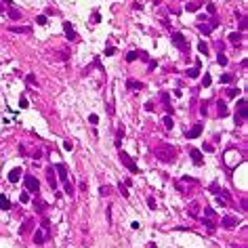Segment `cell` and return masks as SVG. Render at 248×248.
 <instances>
[{"label": "cell", "instance_id": "7402d4cb", "mask_svg": "<svg viewBox=\"0 0 248 248\" xmlns=\"http://www.w3.org/2000/svg\"><path fill=\"white\" fill-rule=\"evenodd\" d=\"M198 51L202 53V55H208V44L202 40V42H198Z\"/></svg>", "mask_w": 248, "mask_h": 248}, {"label": "cell", "instance_id": "681fc988", "mask_svg": "<svg viewBox=\"0 0 248 248\" xmlns=\"http://www.w3.org/2000/svg\"><path fill=\"white\" fill-rule=\"evenodd\" d=\"M86 187H88V185H86V181H80V189H82V191H86Z\"/></svg>", "mask_w": 248, "mask_h": 248}, {"label": "cell", "instance_id": "30bf717a", "mask_svg": "<svg viewBox=\"0 0 248 248\" xmlns=\"http://www.w3.org/2000/svg\"><path fill=\"white\" fill-rule=\"evenodd\" d=\"M63 32H65V36L70 38V40H78V34H76V30H74V25L70 23V21H65V23H63Z\"/></svg>", "mask_w": 248, "mask_h": 248}, {"label": "cell", "instance_id": "e575fe53", "mask_svg": "<svg viewBox=\"0 0 248 248\" xmlns=\"http://www.w3.org/2000/svg\"><path fill=\"white\" fill-rule=\"evenodd\" d=\"M204 215H206V219H212V217H215V210L208 208V206H204Z\"/></svg>", "mask_w": 248, "mask_h": 248}, {"label": "cell", "instance_id": "d4e9b609", "mask_svg": "<svg viewBox=\"0 0 248 248\" xmlns=\"http://www.w3.org/2000/svg\"><path fill=\"white\" fill-rule=\"evenodd\" d=\"M25 82H28V84H32V86H38V80H36V76H34V74H28V76H25Z\"/></svg>", "mask_w": 248, "mask_h": 248}, {"label": "cell", "instance_id": "d6a6232c", "mask_svg": "<svg viewBox=\"0 0 248 248\" xmlns=\"http://www.w3.org/2000/svg\"><path fill=\"white\" fill-rule=\"evenodd\" d=\"M36 23L38 25H47V15H38L36 17Z\"/></svg>", "mask_w": 248, "mask_h": 248}, {"label": "cell", "instance_id": "b9f144b4", "mask_svg": "<svg viewBox=\"0 0 248 248\" xmlns=\"http://www.w3.org/2000/svg\"><path fill=\"white\" fill-rule=\"evenodd\" d=\"M93 23H101V15L99 13H93Z\"/></svg>", "mask_w": 248, "mask_h": 248}, {"label": "cell", "instance_id": "5bb4252c", "mask_svg": "<svg viewBox=\"0 0 248 248\" xmlns=\"http://www.w3.org/2000/svg\"><path fill=\"white\" fill-rule=\"evenodd\" d=\"M9 30L15 32V34H32V28H30V25H11Z\"/></svg>", "mask_w": 248, "mask_h": 248}, {"label": "cell", "instance_id": "ab89813d", "mask_svg": "<svg viewBox=\"0 0 248 248\" xmlns=\"http://www.w3.org/2000/svg\"><path fill=\"white\" fill-rule=\"evenodd\" d=\"M145 109H147V111H153V109H156L153 101H147V103H145Z\"/></svg>", "mask_w": 248, "mask_h": 248}, {"label": "cell", "instance_id": "836d02e7", "mask_svg": "<svg viewBox=\"0 0 248 248\" xmlns=\"http://www.w3.org/2000/svg\"><path fill=\"white\" fill-rule=\"evenodd\" d=\"M162 122H164V126H166V128H172V118H170V116H164V120H162Z\"/></svg>", "mask_w": 248, "mask_h": 248}, {"label": "cell", "instance_id": "7c38bea8", "mask_svg": "<svg viewBox=\"0 0 248 248\" xmlns=\"http://www.w3.org/2000/svg\"><path fill=\"white\" fill-rule=\"evenodd\" d=\"M47 179H49V185H51L53 191H55V189H57V177H55V168H53V166L47 168Z\"/></svg>", "mask_w": 248, "mask_h": 248}, {"label": "cell", "instance_id": "f5cc1de1", "mask_svg": "<svg viewBox=\"0 0 248 248\" xmlns=\"http://www.w3.org/2000/svg\"><path fill=\"white\" fill-rule=\"evenodd\" d=\"M240 248H246V246H240Z\"/></svg>", "mask_w": 248, "mask_h": 248}, {"label": "cell", "instance_id": "2e32d148", "mask_svg": "<svg viewBox=\"0 0 248 248\" xmlns=\"http://www.w3.org/2000/svg\"><path fill=\"white\" fill-rule=\"evenodd\" d=\"M21 175H23V172H21V168H13V170L9 172V181H11V183H17L19 179H21Z\"/></svg>", "mask_w": 248, "mask_h": 248}, {"label": "cell", "instance_id": "603a6c76", "mask_svg": "<svg viewBox=\"0 0 248 248\" xmlns=\"http://www.w3.org/2000/svg\"><path fill=\"white\" fill-rule=\"evenodd\" d=\"M198 208H200L198 202H191V204H189V215H191V217H198Z\"/></svg>", "mask_w": 248, "mask_h": 248}, {"label": "cell", "instance_id": "ac0fdd59", "mask_svg": "<svg viewBox=\"0 0 248 248\" xmlns=\"http://www.w3.org/2000/svg\"><path fill=\"white\" fill-rule=\"evenodd\" d=\"M0 210H11V200L7 196H0Z\"/></svg>", "mask_w": 248, "mask_h": 248}, {"label": "cell", "instance_id": "8992f818", "mask_svg": "<svg viewBox=\"0 0 248 248\" xmlns=\"http://www.w3.org/2000/svg\"><path fill=\"white\" fill-rule=\"evenodd\" d=\"M47 240H49V229L47 227H40V229L34 231V244H44Z\"/></svg>", "mask_w": 248, "mask_h": 248}, {"label": "cell", "instance_id": "e0dca14e", "mask_svg": "<svg viewBox=\"0 0 248 248\" xmlns=\"http://www.w3.org/2000/svg\"><path fill=\"white\" fill-rule=\"evenodd\" d=\"M7 13H9V17H11L13 21H19V19H21V13H19L15 7H9V9H7Z\"/></svg>", "mask_w": 248, "mask_h": 248}, {"label": "cell", "instance_id": "ee69618b", "mask_svg": "<svg viewBox=\"0 0 248 248\" xmlns=\"http://www.w3.org/2000/svg\"><path fill=\"white\" fill-rule=\"evenodd\" d=\"M147 204H149V208H151V210H153V208H156V206H158V204H156V200H153V198H147Z\"/></svg>", "mask_w": 248, "mask_h": 248}, {"label": "cell", "instance_id": "8d00e7d4", "mask_svg": "<svg viewBox=\"0 0 248 248\" xmlns=\"http://www.w3.org/2000/svg\"><path fill=\"white\" fill-rule=\"evenodd\" d=\"M63 149L72 151V149H74V141H65V143H63Z\"/></svg>", "mask_w": 248, "mask_h": 248}, {"label": "cell", "instance_id": "484cf974", "mask_svg": "<svg viewBox=\"0 0 248 248\" xmlns=\"http://www.w3.org/2000/svg\"><path fill=\"white\" fill-rule=\"evenodd\" d=\"M204 225L208 227V231H215V229H217V225H215V221H212V219H204Z\"/></svg>", "mask_w": 248, "mask_h": 248}, {"label": "cell", "instance_id": "d6986e66", "mask_svg": "<svg viewBox=\"0 0 248 248\" xmlns=\"http://www.w3.org/2000/svg\"><path fill=\"white\" fill-rule=\"evenodd\" d=\"M217 107H219V116H221V118H225V116L229 114V109H227V105H225V101H219Z\"/></svg>", "mask_w": 248, "mask_h": 248}, {"label": "cell", "instance_id": "8fae6325", "mask_svg": "<svg viewBox=\"0 0 248 248\" xmlns=\"http://www.w3.org/2000/svg\"><path fill=\"white\" fill-rule=\"evenodd\" d=\"M189 156H191V160H193L196 166H202V164H204V160H202V151H200V149L191 147V149H189Z\"/></svg>", "mask_w": 248, "mask_h": 248}, {"label": "cell", "instance_id": "44dd1931", "mask_svg": "<svg viewBox=\"0 0 248 248\" xmlns=\"http://www.w3.org/2000/svg\"><path fill=\"white\" fill-rule=\"evenodd\" d=\"M233 80H236L233 74H223V76H221V84H229V82H233Z\"/></svg>", "mask_w": 248, "mask_h": 248}, {"label": "cell", "instance_id": "cb8c5ba5", "mask_svg": "<svg viewBox=\"0 0 248 248\" xmlns=\"http://www.w3.org/2000/svg\"><path fill=\"white\" fill-rule=\"evenodd\" d=\"M185 9H187L189 13H196V11L200 9V2H187V4H185Z\"/></svg>", "mask_w": 248, "mask_h": 248}, {"label": "cell", "instance_id": "f546056e", "mask_svg": "<svg viewBox=\"0 0 248 248\" xmlns=\"http://www.w3.org/2000/svg\"><path fill=\"white\" fill-rule=\"evenodd\" d=\"M99 193H101V196H109V193H111V187H109V185H101V187H99Z\"/></svg>", "mask_w": 248, "mask_h": 248}, {"label": "cell", "instance_id": "bcb514c9", "mask_svg": "<svg viewBox=\"0 0 248 248\" xmlns=\"http://www.w3.org/2000/svg\"><path fill=\"white\" fill-rule=\"evenodd\" d=\"M19 105H21V107H28V99L21 97V99H19Z\"/></svg>", "mask_w": 248, "mask_h": 248}, {"label": "cell", "instance_id": "7a4b0ae2", "mask_svg": "<svg viewBox=\"0 0 248 248\" xmlns=\"http://www.w3.org/2000/svg\"><path fill=\"white\" fill-rule=\"evenodd\" d=\"M170 40L177 49H181V51H189V42L185 40V36L181 32H170Z\"/></svg>", "mask_w": 248, "mask_h": 248}, {"label": "cell", "instance_id": "60d3db41", "mask_svg": "<svg viewBox=\"0 0 248 248\" xmlns=\"http://www.w3.org/2000/svg\"><path fill=\"white\" fill-rule=\"evenodd\" d=\"M118 189H120V193H122L124 198H128V196H130V193L126 191V187H124V185H118Z\"/></svg>", "mask_w": 248, "mask_h": 248}, {"label": "cell", "instance_id": "816d5d0a", "mask_svg": "<svg viewBox=\"0 0 248 248\" xmlns=\"http://www.w3.org/2000/svg\"><path fill=\"white\" fill-rule=\"evenodd\" d=\"M2 2H4V4H11V0H2Z\"/></svg>", "mask_w": 248, "mask_h": 248}, {"label": "cell", "instance_id": "4316f807", "mask_svg": "<svg viewBox=\"0 0 248 248\" xmlns=\"http://www.w3.org/2000/svg\"><path fill=\"white\" fill-rule=\"evenodd\" d=\"M187 76L189 78H198L200 76V67H191V70H187Z\"/></svg>", "mask_w": 248, "mask_h": 248}, {"label": "cell", "instance_id": "f35d334b", "mask_svg": "<svg viewBox=\"0 0 248 248\" xmlns=\"http://www.w3.org/2000/svg\"><path fill=\"white\" fill-rule=\"evenodd\" d=\"M206 9H208V13H210V15H215V13H217V7H215L212 2H208V4H206Z\"/></svg>", "mask_w": 248, "mask_h": 248}, {"label": "cell", "instance_id": "f1b7e54d", "mask_svg": "<svg viewBox=\"0 0 248 248\" xmlns=\"http://www.w3.org/2000/svg\"><path fill=\"white\" fill-rule=\"evenodd\" d=\"M229 40H231V44H240L242 34H229Z\"/></svg>", "mask_w": 248, "mask_h": 248}, {"label": "cell", "instance_id": "ffe728a7", "mask_svg": "<svg viewBox=\"0 0 248 248\" xmlns=\"http://www.w3.org/2000/svg\"><path fill=\"white\" fill-rule=\"evenodd\" d=\"M126 88H130V91L137 88V91H139V88H143V82H139V80H128V82H126Z\"/></svg>", "mask_w": 248, "mask_h": 248}, {"label": "cell", "instance_id": "d590c367", "mask_svg": "<svg viewBox=\"0 0 248 248\" xmlns=\"http://www.w3.org/2000/svg\"><path fill=\"white\" fill-rule=\"evenodd\" d=\"M238 93H240L238 88H227V97H231V99H233V97H238Z\"/></svg>", "mask_w": 248, "mask_h": 248}, {"label": "cell", "instance_id": "5b68a950", "mask_svg": "<svg viewBox=\"0 0 248 248\" xmlns=\"http://www.w3.org/2000/svg\"><path fill=\"white\" fill-rule=\"evenodd\" d=\"M120 160H122V164H124V166H126L132 175H139V166L132 162V158H130L126 151H120Z\"/></svg>", "mask_w": 248, "mask_h": 248}, {"label": "cell", "instance_id": "c3c4849f", "mask_svg": "<svg viewBox=\"0 0 248 248\" xmlns=\"http://www.w3.org/2000/svg\"><path fill=\"white\" fill-rule=\"evenodd\" d=\"M212 149H215V147H212L210 143H206V145H204V151H212Z\"/></svg>", "mask_w": 248, "mask_h": 248}, {"label": "cell", "instance_id": "f6af8a7d", "mask_svg": "<svg viewBox=\"0 0 248 248\" xmlns=\"http://www.w3.org/2000/svg\"><path fill=\"white\" fill-rule=\"evenodd\" d=\"M19 200H21V202H23V204H25V202L30 200V196H28V191H25V193H21V196H19Z\"/></svg>", "mask_w": 248, "mask_h": 248}, {"label": "cell", "instance_id": "74e56055", "mask_svg": "<svg viewBox=\"0 0 248 248\" xmlns=\"http://www.w3.org/2000/svg\"><path fill=\"white\" fill-rule=\"evenodd\" d=\"M88 122H91V124H97V122H99V116H97V114H91V116H88Z\"/></svg>", "mask_w": 248, "mask_h": 248}, {"label": "cell", "instance_id": "6da1fadb", "mask_svg": "<svg viewBox=\"0 0 248 248\" xmlns=\"http://www.w3.org/2000/svg\"><path fill=\"white\" fill-rule=\"evenodd\" d=\"M153 153H156V158H158L160 162H175V158H177L175 147L168 145V143H160V145H156V147H153Z\"/></svg>", "mask_w": 248, "mask_h": 248}, {"label": "cell", "instance_id": "83f0119b", "mask_svg": "<svg viewBox=\"0 0 248 248\" xmlns=\"http://www.w3.org/2000/svg\"><path fill=\"white\" fill-rule=\"evenodd\" d=\"M210 82H212L210 74H204V78H202V86H204V88H208V86H210Z\"/></svg>", "mask_w": 248, "mask_h": 248}, {"label": "cell", "instance_id": "4fadbf2b", "mask_svg": "<svg viewBox=\"0 0 248 248\" xmlns=\"http://www.w3.org/2000/svg\"><path fill=\"white\" fill-rule=\"evenodd\" d=\"M217 25H219V23H204V21H202V23H198V30H200L202 34H210Z\"/></svg>", "mask_w": 248, "mask_h": 248}, {"label": "cell", "instance_id": "52a82bcc", "mask_svg": "<svg viewBox=\"0 0 248 248\" xmlns=\"http://www.w3.org/2000/svg\"><path fill=\"white\" fill-rule=\"evenodd\" d=\"M238 223H240V221H238V217H233V215H227V217L221 219V225H223L225 229H233Z\"/></svg>", "mask_w": 248, "mask_h": 248}, {"label": "cell", "instance_id": "9c48e42d", "mask_svg": "<svg viewBox=\"0 0 248 248\" xmlns=\"http://www.w3.org/2000/svg\"><path fill=\"white\" fill-rule=\"evenodd\" d=\"M202 130H204V124H193L189 130H185V137L187 139H196V137L202 135Z\"/></svg>", "mask_w": 248, "mask_h": 248}, {"label": "cell", "instance_id": "9a60e30c", "mask_svg": "<svg viewBox=\"0 0 248 248\" xmlns=\"http://www.w3.org/2000/svg\"><path fill=\"white\" fill-rule=\"evenodd\" d=\"M32 227H34V219H25V223L21 225V229H19V233H21V236H25L28 231H32Z\"/></svg>", "mask_w": 248, "mask_h": 248}, {"label": "cell", "instance_id": "4dcf8cb0", "mask_svg": "<svg viewBox=\"0 0 248 248\" xmlns=\"http://www.w3.org/2000/svg\"><path fill=\"white\" fill-rule=\"evenodd\" d=\"M217 63H219V65H227V57H225L223 53H219V55H217Z\"/></svg>", "mask_w": 248, "mask_h": 248}, {"label": "cell", "instance_id": "1f68e13d", "mask_svg": "<svg viewBox=\"0 0 248 248\" xmlns=\"http://www.w3.org/2000/svg\"><path fill=\"white\" fill-rule=\"evenodd\" d=\"M139 55H141V53H135V51H130V53L126 55V61H128V63H132V61H135V59H137Z\"/></svg>", "mask_w": 248, "mask_h": 248}, {"label": "cell", "instance_id": "7dc6e473", "mask_svg": "<svg viewBox=\"0 0 248 248\" xmlns=\"http://www.w3.org/2000/svg\"><path fill=\"white\" fill-rule=\"evenodd\" d=\"M130 227H132V229H139V227H141V223H139V221H132V223H130Z\"/></svg>", "mask_w": 248, "mask_h": 248}, {"label": "cell", "instance_id": "3957f363", "mask_svg": "<svg viewBox=\"0 0 248 248\" xmlns=\"http://www.w3.org/2000/svg\"><path fill=\"white\" fill-rule=\"evenodd\" d=\"M23 185H25V189H28L30 193H38V191H40V181H38L34 175H25V177H23Z\"/></svg>", "mask_w": 248, "mask_h": 248}, {"label": "cell", "instance_id": "f907efd6", "mask_svg": "<svg viewBox=\"0 0 248 248\" xmlns=\"http://www.w3.org/2000/svg\"><path fill=\"white\" fill-rule=\"evenodd\" d=\"M147 248H158V246H156V244H149V246H147Z\"/></svg>", "mask_w": 248, "mask_h": 248}, {"label": "cell", "instance_id": "7bdbcfd3", "mask_svg": "<svg viewBox=\"0 0 248 248\" xmlns=\"http://www.w3.org/2000/svg\"><path fill=\"white\" fill-rule=\"evenodd\" d=\"M114 53H116V49H114V47H107V49H105V55H107V57H111Z\"/></svg>", "mask_w": 248, "mask_h": 248}, {"label": "cell", "instance_id": "ba28073f", "mask_svg": "<svg viewBox=\"0 0 248 248\" xmlns=\"http://www.w3.org/2000/svg\"><path fill=\"white\" fill-rule=\"evenodd\" d=\"M53 168H55V172H57V177H59V179H61V181H63V185H65L67 181H70V179H67V166H65V164H61V162H59V164H55Z\"/></svg>", "mask_w": 248, "mask_h": 248}, {"label": "cell", "instance_id": "277c9868", "mask_svg": "<svg viewBox=\"0 0 248 248\" xmlns=\"http://www.w3.org/2000/svg\"><path fill=\"white\" fill-rule=\"evenodd\" d=\"M244 122H246V99L242 97V99L238 101V114H236V124H238V126H244Z\"/></svg>", "mask_w": 248, "mask_h": 248}]
</instances>
